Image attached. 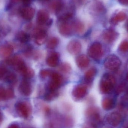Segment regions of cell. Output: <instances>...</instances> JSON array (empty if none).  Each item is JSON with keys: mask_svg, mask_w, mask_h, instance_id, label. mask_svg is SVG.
Masks as SVG:
<instances>
[{"mask_svg": "<svg viewBox=\"0 0 128 128\" xmlns=\"http://www.w3.org/2000/svg\"><path fill=\"white\" fill-rule=\"evenodd\" d=\"M127 17V15L123 11L118 12L111 18L110 22L113 24H116L119 22L124 21Z\"/></svg>", "mask_w": 128, "mask_h": 128, "instance_id": "cb8c5ba5", "label": "cell"}, {"mask_svg": "<svg viewBox=\"0 0 128 128\" xmlns=\"http://www.w3.org/2000/svg\"><path fill=\"white\" fill-rule=\"evenodd\" d=\"M58 91H47L44 96V99L47 101H51L58 98Z\"/></svg>", "mask_w": 128, "mask_h": 128, "instance_id": "4316f807", "label": "cell"}, {"mask_svg": "<svg viewBox=\"0 0 128 128\" xmlns=\"http://www.w3.org/2000/svg\"><path fill=\"white\" fill-rule=\"evenodd\" d=\"M52 72V71L51 70L49 69H43L40 72V76L42 79H45L49 76H50Z\"/></svg>", "mask_w": 128, "mask_h": 128, "instance_id": "1f68e13d", "label": "cell"}, {"mask_svg": "<svg viewBox=\"0 0 128 128\" xmlns=\"http://www.w3.org/2000/svg\"><path fill=\"white\" fill-rule=\"evenodd\" d=\"M50 77L51 80L47 86V91H58L63 84V76L59 73L52 71Z\"/></svg>", "mask_w": 128, "mask_h": 128, "instance_id": "7a4b0ae2", "label": "cell"}, {"mask_svg": "<svg viewBox=\"0 0 128 128\" xmlns=\"http://www.w3.org/2000/svg\"><path fill=\"white\" fill-rule=\"evenodd\" d=\"M18 11L22 17L27 21L32 20L35 14V10L29 6L21 7L19 9Z\"/></svg>", "mask_w": 128, "mask_h": 128, "instance_id": "ba28073f", "label": "cell"}, {"mask_svg": "<svg viewBox=\"0 0 128 128\" xmlns=\"http://www.w3.org/2000/svg\"><path fill=\"white\" fill-rule=\"evenodd\" d=\"M60 55L56 52H52L46 58V63L51 67H55L59 64Z\"/></svg>", "mask_w": 128, "mask_h": 128, "instance_id": "9a60e30c", "label": "cell"}, {"mask_svg": "<svg viewBox=\"0 0 128 128\" xmlns=\"http://www.w3.org/2000/svg\"><path fill=\"white\" fill-rule=\"evenodd\" d=\"M89 59L85 55H80L77 57L76 62L77 65L80 68L84 69L86 68L89 65Z\"/></svg>", "mask_w": 128, "mask_h": 128, "instance_id": "ac0fdd59", "label": "cell"}, {"mask_svg": "<svg viewBox=\"0 0 128 128\" xmlns=\"http://www.w3.org/2000/svg\"><path fill=\"white\" fill-rule=\"evenodd\" d=\"M8 64L12 66L16 70L22 72L26 67L24 61L20 57L15 56L6 60Z\"/></svg>", "mask_w": 128, "mask_h": 128, "instance_id": "52a82bcc", "label": "cell"}, {"mask_svg": "<svg viewBox=\"0 0 128 128\" xmlns=\"http://www.w3.org/2000/svg\"><path fill=\"white\" fill-rule=\"evenodd\" d=\"M33 35L36 44L39 46L43 44L47 38V33L46 29L41 26L35 28L33 32Z\"/></svg>", "mask_w": 128, "mask_h": 128, "instance_id": "8992f818", "label": "cell"}, {"mask_svg": "<svg viewBox=\"0 0 128 128\" xmlns=\"http://www.w3.org/2000/svg\"><path fill=\"white\" fill-rule=\"evenodd\" d=\"M84 128H96V126L94 123L91 122L86 123L84 126Z\"/></svg>", "mask_w": 128, "mask_h": 128, "instance_id": "74e56055", "label": "cell"}, {"mask_svg": "<svg viewBox=\"0 0 128 128\" xmlns=\"http://www.w3.org/2000/svg\"><path fill=\"white\" fill-rule=\"evenodd\" d=\"M40 1L43 2H47L50 1L51 0H40Z\"/></svg>", "mask_w": 128, "mask_h": 128, "instance_id": "7bdbcfd3", "label": "cell"}, {"mask_svg": "<svg viewBox=\"0 0 128 128\" xmlns=\"http://www.w3.org/2000/svg\"><path fill=\"white\" fill-rule=\"evenodd\" d=\"M119 50L121 52H128V41L124 40L121 43L120 45Z\"/></svg>", "mask_w": 128, "mask_h": 128, "instance_id": "836d02e7", "label": "cell"}, {"mask_svg": "<svg viewBox=\"0 0 128 128\" xmlns=\"http://www.w3.org/2000/svg\"><path fill=\"white\" fill-rule=\"evenodd\" d=\"M50 20V14L46 10H38L36 15V22L40 26L46 25Z\"/></svg>", "mask_w": 128, "mask_h": 128, "instance_id": "4fadbf2b", "label": "cell"}, {"mask_svg": "<svg viewBox=\"0 0 128 128\" xmlns=\"http://www.w3.org/2000/svg\"><path fill=\"white\" fill-rule=\"evenodd\" d=\"M6 90L2 86H0V101L5 100Z\"/></svg>", "mask_w": 128, "mask_h": 128, "instance_id": "8d00e7d4", "label": "cell"}, {"mask_svg": "<svg viewBox=\"0 0 128 128\" xmlns=\"http://www.w3.org/2000/svg\"><path fill=\"white\" fill-rule=\"evenodd\" d=\"M122 64V62L118 57L115 55H110L106 58L104 62V67L110 70H118Z\"/></svg>", "mask_w": 128, "mask_h": 128, "instance_id": "277c9868", "label": "cell"}, {"mask_svg": "<svg viewBox=\"0 0 128 128\" xmlns=\"http://www.w3.org/2000/svg\"><path fill=\"white\" fill-rule=\"evenodd\" d=\"M59 43L58 39L56 37L50 38L46 43V46L49 49H53L57 47Z\"/></svg>", "mask_w": 128, "mask_h": 128, "instance_id": "83f0119b", "label": "cell"}, {"mask_svg": "<svg viewBox=\"0 0 128 128\" xmlns=\"http://www.w3.org/2000/svg\"><path fill=\"white\" fill-rule=\"evenodd\" d=\"M6 70L4 68L0 67V80L2 79L5 75Z\"/></svg>", "mask_w": 128, "mask_h": 128, "instance_id": "f35d334b", "label": "cell"}, {"mask_svg": "<svg viewBox=\"0 0 128 128\" xmlns=\"http://www.w3.org/2000/svg\"><path fill=\"white\" fill-rule=\"evenodd\" d=\"M21 73L23 76L26 79H30L34 76V70L26 66L25 68L22 70Z\"/></svg>", "mask_w": 128, "mask_h": 128, "instance_id": "f1b7e54d", "label": "cell"}, {"mask_svg": "<svg viewBox=\"0 0 128 128\" xmlns=\"http://www.w3.org/2000/svg\"><path fill=\"white\" fill-rule=\"evenodd\" d=\"M102 36L104 41L110 43L116 39L118 36V34L113 29L109 28L104 31Z\"/></svg>", "mask_w": 128, "mask_h": 128, "instance_id": "e0dca14e", "label": "cell"}, {"mask_svg": "<svg viewBox=\"0 0 128 128\" xmlns=\"http://www.w3.org/2000/svg\"><path fill=\"white\" fill-rule=\"evenodd\" d=\"M73 31L76 33L80 34L84 30V26L82 22L79 20H75L72 22Z\"/></svg>", "mask_w": 128, "mask_h": 128, "instance_id": "d4e9b609", "label": "cell"}, {"mask_svg": "<svg viewBox=\"0 0 128 128\" xmlns=\"http://www.w3.org/2000/svg\"><path fill=\"white\" fill-rule=\"evenodd\" d=\"M14 92L12 89L9 88L6 90L5 100H8L14 97Z\"/></svg>", "mask_w": 128, "mask_h": 128, "instance_id": "d590c367", "label": "cell"}, {"mask_svg": "<svg viewBox=\"0 0 128 128\" xmlns=\"http://www.w3.org/2000/svg\"><path fill=\"white\" fill-rule=\"evenodd\" d=\"M87 92L86 85L80 84L75 86L72 92L73 97L76 100H80L84 98Z\"/></svg>", "mask_w": 128, "mask_h": 128, "instance_id": "9c48e42d", "label": "cell"}, {"mask_svg": "<svg viewBox=\"0 0 128 128\" xmlns=\"http://www.w3.org/2000/svg\"><path fill=\"white\" fill-rule=\"evenodd\" d=\"M97 73V70L95 67H92L88 70L84 75V80L86 83L89 84L92 81Z\"/></svg>", "mask_w": 128, "mask_h": 128, "instance_id": "ffe728a7", "label": "cell"}, {"mask_svg": "<svg viewBox=\"0 0 128 128\" xmlns=\"http://www.w3.org/2000/svg\"><path fill=\"white\" fill-rule=\"evenodd\" d=\"M17 76L14 73H9L5 76L4 80L5 82L8 83L12 84L16 83L17 81Z\"/></svg>", "mask_w": 128, "mask_h": 128, "instance_id": "f546056e", "label": "cell"}, {"mask_svg": "<svg viewBox=\"0 0 128 128\" xmlns=\"http://www.w3.org/2000/svg\"></svg>", "mask_w": 128, "mask_h": 128, "instance_id": "7dc6e473", "label": "cell"}, {"mask_svg": "<svg viewBox=\"0 0 128 128\" xmlns=\"http://www.w3.org/2000/svg\"><path fill=\"white\" fill-rule=\"evenodd\" d=\"M8 128H20L19 126L16 124H13L10 126Z\"/></svg>", "mask_w": 128, "mask_h": 128, "instance_id": "b9f144b4", "label": "cell"}, {"mask_svg": "<svg viewBox=\"0 0 128 128\" xmlns=\"http://www.w3.org/2000/svg\"><path fill=\"white\" fill-rule=\"evenodd\" d=\"M19 90L21 94L25 96H29L32 92V88L30 82L27 80H24L20 84Z\"/></svg>", "mask_w": 128, "mask_h": 128, "instance_id": "2e32d148", "label": "cell"}, {"mask_svg": "<svg viewBox=\"0 0 128 128\" xmlns=\"http://www.w3.org/2000/svg\"><path fill=\"white\" fill-rule=\"evenodd\" d=\"M119 2L124 5H128V0H118Z\"/></svg>", "mask_w": 128, "mask_h": 128, "instance_id": "60d3db41", "label": "cell"}, {"mask_svg": "<svg viewBox=\"0 0 128 128\" xmlns=\"http://www.w3.org/2000/svg\"><path fill=\"white\" fill-rule=\"evenodd\" d=\"M16 108L21 116L27 118L30 115V110L29 105L24 102H18L16 105Z\"/></svg>", "mask_w": 128, "mask_h": 128, "instance_id": "8fae6325", "label": "cell"}, {"mask_svg": "<svg viewBox=\"0 0 128 128\" xmlns=\"http://www.w3.org/2000/svg\"><path fill=\"white\" fill-rule=\"evenodd\" d=\"M20 1V0H9L8 3L6 6L5 9L6 10H11Z\"/></svg>", "mask_w": 128, "mask_h": 128, "instance_id": "d6a6232c", "label": "cell"}, {"mask_svg": "<svg viewBox=\"0 0 128 128\" xmlns=\"http://www.w3.org/2000/svg\"><path fill=\"white\" fill-rule=\"evenodd\" d=\"M16 38L21 42L25 43L30 40V36L28 34L24 32L20 31L17 34Z\"/></svg>", "mask_w": 128, "mask_h": 128, "instance_id": "484cf974", "label": "cell"}, {"mask_svg": "<svg viewBox=\"0 0 128 128\" xmlns=\"http://www.w3.org/2000/svg\"><path fill=\"white\" fill-rule=\"evenodd\" d=\"M23 3L24 6H29L31 3L32 0H20Z\"/></svg>", "mask_w": 128, "mask_h": 128, "instance_id": "ab89813d", "label": "cell"}, {"mask_svg": "<svg viewBox=\"0 0 128 128\" xmlns=\"http://www.w3.org/2000/svg\"><path fill=\"white\" fill-rule=\"evenodd\" d=\"M58 31L61 34L65 37H68L72 34L73 28L71 24L68 21L61 22L58 27Z\"/></svg>", "mask_w": 128, "mask_h": 128, "instance_id": "30bf717a", "label": "cell"}, {"mask_svg": "<svg viewBox=\"0 0 128 128\" xmlns=\"http://www.w3.org/2000/svg\"><path fill=\"white\" fill-rule=\"evenodd\" d=\"M88 54L92 59L96 60H100L103 54L102 45L98 42L93 43L89 47Z\"/></svg>", "mask_w": 128, "mask_h": 128, "instance_id": "3957f363", "label": "cell"}, {"mask_svg": "<svg viewBox=\"0 0 128 128\" xmlns=\"http://www.w3.org/2000/svg\"><path fill=\"white\" fill-rule=\"evenodd\" d=\"M74 8L70 5L64 4L63 8L56 14L58 15V20L60 22L68 21L74 16Z\"/></svg>", "mask_w": 128, "mask_h": 128, "instance_id": "5b68a950", "label": "cell"}, {"mask_svg": "<svg viewBox=\"0 0 128 128\" xmlns=\"http://www.w3.org/2000/svg\"><path fill=\"white\" fill-rule=\"evenodd\" d=\"M64 4L62 0H52L50 4V7L57 14L62 10Z\"/></svg>", "mask_w": 128, "mask_h": 128, "instance_id": "7402d4cb", "label": "cell"}, {"mask_svg": "<svg viewBox=\"0 0 128 128\" xmlns=\"http://www.w3.org/2000/svg\"><path fill=\"white\" fill-rule=\"evenodd\" d=\"M14 48L11 45L4 44L0 46V56L2 58H8L13 52Z\"/></svg>", "mask_w": 128, "mask_h": 128, "instance_id": "d6986e66", "label": "cell"}, {"mask_svg": "<svg viewBox=\"0 0 128 128\" xmlns=\"http://www.w3.org/2000/svg\"><path fill=\"white\" fill-rule=\"evenodd\" d=\"M116 84V78L112 74H104L100 82V91L103 94H109L112 91Z\"/></svg>", "mask_w": 128, "mask_h": 128, "instance_id": "6da1fadb", "label": "cell"}, {"mask_svg": "<svg viewBox=\"0 0 128 128\" xmlns=\"http://www.w3.org/2000/svg\"><path fill=\"white\" fill-rule=\"evenodd\" d=\"M115 104V102L114 99L110 98H104L102 103V108L106 110H112L114 107Z\"/></svg>", "mask_w": 128, "mask_h": 128, "instance_id": "603a6c76", "label": "cell"}, {"mask_svg": "<svg viewBox=\"0 0 128 128\" xmlns=\"http://www.w3.org/2000/svg\"><path fill=\"white\" fill-rule=\"evenodd\" d=\"M10 30L9 27L8 26L5 25H3L0 26V34L2 35L5 36L7 34Z\"/></svg>", "mask_w": 128, "mask_h": 128, "instance_id": "e575fe53", "label": "cell"}, {"mask_svg": "<svg viewBox=\"0 0 128 128\" xmlns=\"http://www.w3.org/2000/svg\"><path fill=\"white\" fill-rule=\"evenodd\" d=\"M0 36H1V35H0Z\"/></svg>", "mask_w": 128, "mask_h": 128, "instance_id": "bcb514c9", "label": "cell"}, {"mask_svg": "<svg viewBox=\"0 0 128 128\" xmlns=\"http://www.w3.org/2000/svg\"><path fill=\"white\" fill-rule=\"evenodd\" d=\"M126 29H127V31H128V20L126 23Z\"/></svg>", "mask_w": 128, "mask_h": 128, "instance_id": "ee69618b", "label": "cell"}, {"mask_svg": "<svg viewBox=\"0 0 128 128\" xmlns=\"http://www.w3.org/2000/svg\"><path fill=\"white\" fill-rule=\"evenodd\" d=\"M59 69L62 72L67 74L70 71L71 68L69 64L66 63H64L61 64L59 67Z\"/></svg>", "mask_w": 128, "mask_h": 128, "instance_id": "4dcf8cb0", "label": "cell"}, {"mask_svg": "<svg viewBox=\"0 0 128 128\" xmlns=\"http://www.w3.org/2000/svg\"><path fill=\"white\" fill-rule=\"evenodd\" d=\"M126 79H127V80L128 81V74H127V75H126Z\"/></svg>", "mask_w": 128, "mask_h": 128, "instance_id": "f6af8a7d", "label": "cell"}, {"mask_svg": "<svg viewBox=\"0 0 128 128\" xmlns=\"http://www.w3.org/2000/svg\"><path fill=\"white\" fill-rule=\"evenodd\" d=\"M87 116L92 122H97L100 120V115L98 110L96 108L91 107L87 110Z\"/></svg>", "mask_w": 128, "mask_h": 128, "instance_id": "44dd1931", "label": "cell"}, {"mask_svg": "<svg viewBox=\"0 0 128 128\" xmlns=\"http://www.w3.org/2000/svg\"><path fill=\"white\" fill-rule=\"evenodd\" d=\"M82 49L81 44L77 40H73L70 41L67 46L68 52L73 55L78 54Z\"/></svg>", "mask_w": 128, "mask_h": 128, "instance_id": "5bb4252c", "label": "cell"}, {"mask_svg": "<svg viewBox=\"0 0 128 128\" xmlns=\"http://www.w3.org/2000/svg\"><path fill=\"white\" fill-rule=\"evenodd\" d=\"M108 123L113 127L118 126L122 121L121 114L117 112H113L109 114L106 117Z\"/></svg>", "mask_w": 128, "mask_h": 128, "instance_id": "7c38bea8", "label": "cell"}]
</instances>
